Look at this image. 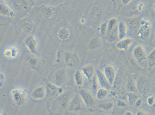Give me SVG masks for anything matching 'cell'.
<instances>
[{
    "label": "cell",
    "mask_w": 155,
    "mask_h": 115,
    "mask_svg": "<svg viewBox=\"0 0 155 115\" xmlns=\"http://www.w3.org/2000/svg\"><path fill=\"white\" fill-rule=\"evenodd\" d=\"M125 115H134L133 113L130 110H127L124 113Z\"/></svg>",
    "instance_id": "34"
},
{
    "label": "cell",
    "mask_w": 155,
    "mask_h": 115,
    "mask_svg": "<svg viewBox=\"0 0 155 115\" xmlns=\"http://www.w3.org/2000/svg\"><path fill=\"white\" fill-rule=\"evenodd\" d=\"M137 96H136L134 92H130L128 95V100L130 104L134 105L136 101L138 99Z\"/></svg>",
    "instance_id": "25"
},
{
    "label": "cell",
    "mask_w": 155,
    "mask_h": 115,
    "mask_svg": "<svg viewBox=\"0 0 155 115\" xmlns=\"http://www.w3.org/2000/svg\"><path fill=\"white\" fill-rule=\"evenodd\" d=\"M93 78H94V80H93L92 81L93 89L94 91H97L98 89H97V81L95 80L96 79H94V77Z\"/></svg>",
    "instance_id": "30"
},
{
    "label": "cell",
    "mask_w": 155,
    "mask_h": 115,
    "mask_svg": "<svg viewBox=\"0 0 155 115\" xmlns=\"http://www.w3.org/2000/svg\"><path fill=\"white\" fill-rule=\"evenodd\" d=\"M45 90L43 87H39L35 89L31 93V96L33 99H41L44 97Z\"/></svg>",
    "instance_id": "16"
},
{
    "label": "cell",
    "mask_w": 155,
    "mask_h": 115,
    "mask_svg": "<svg viewBox=\"0 0 155 115\" xmlns=\"http://www.w3.org/2000/svg\"><path fill=\"white\" fill-rule=\"evenodd\" d=\"M65 61L68 66L74 68L79 64L80 59L77 53L69 52L66 53L65 55Z\"/></svg>",
    "instance_id": "5"
},
{
    "label": "cell",
    "mask_w": 155,
    "mask_h": 115,
    "mask_svg": "<svg viewBox=\"0 0 155 115\" xmlns=\"http://www.w3.org/2000/svg\"><path fill=\"white\" fill-rule=\"evenodd\" d=\"M73 7L68 5H35L28 15L36 23L38 27H51L64 18L73 14Z\"/></svg>",
    "instance_id": "1"
},
{
    "label": "cell",
    "mask_w": 155,
    "mask_h": 115,
    "mask_svg": "<svg viewBox=\"0 0 155 115\" xmlns=\"http://www.w3.org/2000/svg\"><path fill=\"white\" fill-rule=\"evenodd\" d=\"M142 103H143L142 99L141 98H139L137 99V100L136 101V102H135L134 105L136 107H139L142 104Z\"/></svg>",
    "instance_id": "29"
},
{
    "label": "cell",
    "mask_w": 155,
    "mask_h": 115,
    "mask_svg": "<svg viewBox=\"0 0 155 115\" xmlns=\"http://www.w3.org/2000/svg\"><path fill=\"white\" fill-rule=\"evenodd\" d=\"M74 78L76 85L78 86H81L84 84V76L82 72L80 70H77L74 73Z\"/></svg>",
    "instance_id": "19"
},
{
    "label": "cell",
    "mask_w": 155,
    "mask_h": 115,
    "mask_svg": "<svg viewBox=\"0 0 155 115\" xmlns=\"http://www.w3.org/2000/svg\"><path fill=\"white\" fill-rule=\"evenodd\" d=\"M117 19L116 18H112L108 20L107 25V31L110 30L116 27V26L117 23Z\"/></svg>",
    "instance_id": "24"
},
{
    "label": "cell",
    "mask_w": 155,
    "mask_h": 115,
    "mask_svg": "<svg viewBox=\"0 0 155 115\" xmlns=\"http://www.w3.org/2000/svg\"><path fill=\"white\" fill-rule=\"evenodd\" d=\"M48 94L51 97L56 96L62 93L63 91L60 88L54 85H48Z\"/></svg>",
    "instance_id": "14"
},
{
    "label": "cell",
    "mask_w": 155,
    "mask_h": 115,
    "mask_svg": "<svg viewBox=\"0 0 155 115\" xmlns=\"http://www.w3.org/2000/svg\"><path fill=\"white\" fill-rule=\"evenodd\" d=\"M133 42V39L128 37L121 39L116 43V47L118 50L126 51L129 48Z\"/></svg>",
    "instance_id": "9"
},
{
    "label": "cell",
    "mask_w": 155,
    "mask_h": 115,
    "mask_svg": "<svg viewBox=\"0 0 155 115\" xmlns=\"http://www.w3.org/2000/svg\"><path fill=\"white\" fill-rule=\"evenodd\" d=\"M117 34L118 35V33H117L115 28L110 30L107 31L105 35L107 40L109 43L114 42L116 40Z\"/></svg>",
    "instance_id": "18"
},
{
    "label": "cell",
    "mask_w": 155,
    "mask_h": 115,
    "mask_svg": "<svg viewBox=\"0 0 155 115\" xmlns=\"http://www.w3.org/2000/svg\"><path fill=\"white\" fill-rule=\"evenodd\" d=\"M118 37L121 39L125 38L127 33V29L124 22L121 21L118 25Z\"/></svg>",
    "instance_id": "12"
},
{
    "label": "cell",
    "mask_w": 155,
    "mask_h": 115,
    "mask_svg": "<svg viewBox=\"0 0 155 115\" xmlns=\"http://www.w3.org/2000/svg\"><path fill=\"white\" fill-rule=\"evenodd\" d=\"M147 113L144 111L139 110L136 113V115H147Z\"/></svg>",
    "instance_id": "32"
},
{
    "label": "cell",
    "mask_w": 155,
    "mask_h": 115,
    "mask_svg": "<svg viewBox=\"0 0 155 115\" xmlns=\"http://www.w3.org/2000/svg\"><path fill=\"white\" fill-rule=\"evenodd\" d=\"M114 106V102L112 101H108L101 104L98 106V107L101 110L105 111H109L113 109Z\"/></svg>",
    "instance_id": "21"
},
{
    "label": "cell",
    "mask_w": 155,
    "mask_h": 115,
    "mask_svg": "<svg viewBox=\"0 0 155 115\" xmlns=\"http://www.w3.org/2000/svg\"><path fill=\"white\" fill-rule=\"evenodd\" d=\"M153 9H154V11H155V4L153 6Z\"/></svg>",
    "instance_id": "35"
},
{
    "label": "cell",
    "mask_w": 155,
    "mask_h": 115,
    "mask_svg": "<svg viewBox=\"0 0 155 115\" xmlns=\"http://www.w3.org/2000/svg\"><path fill=\"white\" fill-rule=\"evenodd\" d=\"M25 44L32 53H36L37 50V42L35 36L31 35L26 37L25 40Z\"/></svg>",
    "instance_id": "10"
},
{
    "label": "cell",
    "mask_w": 155,
    "mask_h": 115,
    "mask_svg": "<svg viewBox=\"0 0 155 115\" xmlns=\"http://www.w3.org/2000/svg\"><path fill=\"white\" fill-rule=\"evenodd\" d=\"M103 72L107 79L111 85L115 82L116 76V71L113 66L108 64L104 68Z\"/></svg>",
    "instance_id": "6"
},
{
    "label": "cell",
    "mask_w": 155,
    "mask_h": 115,
    "mask_svg": "<svg viewBox=\"0 0 155 115\" xmlns=\"http://www.w3.org/2000/svg\"><path fill=\"white\" fill-rule=\"evenodd\" d=\"M29 62L32 65H35L36 64V61H35V60L33 58L30 59V60H29Z\"/></svg>",
    "instance_id": "33"
},
{
    "label": "cell",
    "mask_w": 155,
    "mask_h": 115,
    "mask_svg": "<svg viewBox=\"0 0 155 115\" xmlns=\"http://www.w3.org/2000/svg\"><path fill=\"white\" fill-rule=\"evenodd\" d=\"M132 1V0H121V2L124 5H126L129 4Z\"/></svg>",
    "instance_id": "31"
},
{
    "label": "cell",
    "mask_w": 155,
    "mask_h": 115,
    "mask_svg": "<svg viewBox=\"0 0 155 115\" xmlns=\"http://www.w3.org/2000/svg\"><path fill=\"white\" fill-rule=\"evenodd\" d=\"M132 54L134 58L139 64H141L147 60L146 50L142 45H138L134 47Z\"/></svg>",
    "instance_id": "2"
},
{
    "label": "cell",
    "mask_w": 155,
    "mask_h": 115,
    "mask_svg": "<svg viewBox=\"0 0 155 115\" xmlns=\"http://www.w3.org/2000/svg\"><path fill=\"white\" fill-rule=\"evenodd\" d=\"M107 30V25L104 22L101 25L100 28V33L102 36H105Z\"/></svg>",
    "instance_id": "26"
},
{
    "label": "cell",
    "mask_w": 155,
    "mask_h": 115,
    "mask_svg": "<svg viewBox=\"0 0 155 115\" xmlns=\"http://www.w3.org/2000/svg\"><path fill=\"white\" fill-rule=\"evenodd\" d=\"M108 90L105 88H101L97 91L96 98L98 100H103L108 96Z\"/></svg>",
    "instance_id": "20"
},
{
    "label": "cell",
    "mask_w": 155,
    "mask_h": 115,
    "mask_svg": "<svg viewBox=\"0 0 155 115\" xmlns=\"http://www.w3.org/2000/svg\"><path fill=\"white\" fill-rule=\"evenodd\" d=\"M84 76L89 80H91L94 78L95 73L94 67L91 64H88L83 67L81 69Z\"/></svg>",
    "instance_id": "11"
},
{
    "label": "cell",
    "mask_w": 155,
    "mask_h": 115,
    "mask_svg": "<svg viewBox=\"0 0 155 115\" xmlns=\"http://www.w3.org/2000/svg\"><path fill=\"white\" fill-rule=\"evenodd\" d=\"M78 93L87 107L90 108L93 106L95 101L92 95L88 91L85 89H81L78 91Z\"/></svg>",
    "instance_id": "4"
},
{
    "label": "cell",
    "mask_w": 155,
    "mask_h": 115,
    "mask_svg": "<svg viewBox=\"0 0 155 115\" xmlns=\"http://www.w3.org/2000/svg\"><path fill=\"white\" fill-rule=\"evenodd\" d=\"M147 60L149 68L153 69L155 68V48L149 53Z\"/></svg>",
    "instance_id": "17"
},
{
    "label": "cell",
    "mask_w": 155,
    "mask_h": 115,
    "mask_svg": "<svg viewBox=\"0 0 155 115\" xmlns=\"http://www.w3.org/2000/svg\"><path fill=\"white\" fill-rule=\"evenodd\" d=\"M151 26L148 21H144L139 28L137 35L139 39L142 40H146L150 37Z\"/></svg>",
    "instance_id": "3"
},
{
    "label": "cell",
    "mask_w": 155,
    "mask_h": 115,
    "mask_svg": "<svg viewBox=\"0 0 155 115\" xmlns=\"http://www.w3.org/2000/svg\"><path fill=\"white\" fill-rule=\"evenodd\" d=\"M147 103L149 106H153L155 103V97L154 96H150L147 99Z\"/></svg>",
    "instance_id": "28"
},
{
    "label": "cell",
    "mask_w": 155,
    "mask_h": 115,
    "mask_svg": "<svg viewBox=\"0 0 155 115\" xmlns=\"http://www.w3.org/2000/svg\"><path fill=\"white\" fill-rule=\"evenodd\" d=\"M96 76L97 82L101 88H105L108 90L110 89L112 85L108 82L103 72L101 70H97L96 71Z\"/></svg>",
    "instance_id": "7"
},
{
    "label": "cell",
    "mask_w": 155,
    "mask_h": 115,
    "mask_svg": "<svg viewBox=\"0 0 155 115\" xmlns=\"http://www.w3.org/2000/svg\"><path fill=\"white\" fill-rule=\"evenodd\" d=\"M116 104L117 106L120 107H125L127 106V104L126 102L122 99H119L117 101Z\"/></svg>",
    "instance_id": "27"
},
{
    "label": "cell",
    "mask_w": 155,
    "mask_h": 115,
    "mask_svg": "<svg viewBox=\"0 0 155 115\" xmlns=\"http://www.w3.org/2000/svg\"><path fill=\"white\" fill-rule=\"evenodd\" d=\"M66 73L65 71L61 70L56 73L54 76V80L57 85H61L64 83L65 80Z\"/></svg>",
    "instance_id": "13"
},
{
    "label": "cell",
    "mask_w": 155,
    "mask_h": 115,
    "mask_svg": "<svg viewBox=\"0 0 155 115\" xmlns=\"http://www.w3.org/2000/svg\"><path fill=\"white\" fill-rule=\"evenodd\" d=\"M84 102L79 94L76 95L70 104L69 109L72 111H78L83 107Z\"/></svg>",
    "instance_id": "8"
},
{
    "label": "cell",
    "mask_w": 155,
    "mask_h": 115,
    "mask_svg": "<svg viewBox=\"0 0 155 115\" xmlns=\"http://www.w3.org/2000/svg\"><path fill=\"white\" fill-rule=\"evenodd\" d=\"M154 39H155V33H154Z\"/></svg>",
    "instance_id": "36"
},
{
    "label": "cell",
    "mask_w": 155,
    "mask_h": 115,
    "mask_svg": "<svg viewBox=\"0 0 155 115\" xmlns=\"http://www.w3.org/2000/svg\"><path fill=\"white\" fill-rule=\"evenodd\" d=\"M12 93L13 99L17 103H22L25 98V96L22 91L20 89H15L12 92Z\"/></svg>",
    "instance_id": "15"
},
{
    "label": "cell",
    "mask_w": 155,
    "mask_h": 115,
    "mask_svg": "<svg viewBox=\"0 0 155 115\" xmlns=\"http://www.w3.org/2000/svg\"><path fill=\"white\" fill-rule=\"evenodd\" d=\"M100 45L99 40L97 39H91L88 43V47L91 50H95L99 47Z\"/></svg>",
    "instance_id": "22"
},
{
    "label": "cell",
    "mask_w": 155,
    "mask_h": 115,
    "mask_svg": "<svg viewBox=\"0 0 155 115\" xmlns=\"http://www.w3.org/2000/svg\"><path fill=\"white\" fill-rule=\"evenodd\" d=\"M127 86L130 92H135L137 91V87L136 82L133 79H131L128 82Z\"/></svg>",
    "instance_id": "23"
}]
</instances>
